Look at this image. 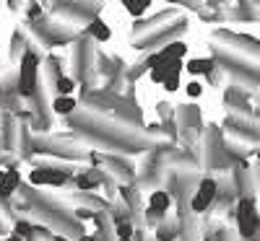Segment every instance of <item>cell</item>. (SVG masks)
Masks as SVG:
<instances>
[{
  "mask_svg": "<svg viewBox=\"0 0 260 241\" xmlns=\"http://www.w3.org/2000/svg\"><path fill=\"white\" fill-rule=\"evenodd\" d=\"M39 55L26 50L18 60V78H16V94L21 99H31L39 89Z\"/></svg>",
  "mask_w": 260,
  "mask_h": 241,
  "instance_id": "6da1fadb",
  "label": "cell"
},
{
  "mask_svg": "<svg viewBox=\"0 0 260 241\" xmlns=\"http://www.w3.org/2000/svg\"><path fill=\"white\" fill-rule=\"evenodd\" d=\"M237 233L242 238H252L260 233V215L250 197H242L240 205H237Z\"/></svg>",
  "mask_w": 260,
  "mask_h": 241,
  "instance_id": "7a4b0ae2",
  "label": "cell"
},
{
  "mask_svg": "<svg viewBox=\"0 0 260 241\" xmlns=\"http://www.w3.org/2000/svg\"><path fill=\"white\" fill-rule=\"evenodd\" d=\"M216 200H219V182L211 179V177H206V179H201L198 189H195V194H192L190 210H192V213H206V210L213 208Z\"/></svg>",
  "mask_w": 260,
  "mask_h": 241,
  "instance_id": "3957f363",
  "label": "cell"
},
{
  "mask_svg": "<svg viewBox=\"0 0 260 241\" xmlns=\"http://www.w3.org/2000/svg\"><path fill=\"white\" fill-rule=\"evenodd\" d=\"M71 177V171H55V169H34L29 174V182L34 187H42V184H47V187H62L65 182H68Z\"/></svg>",
  "mask_w": 260,
  "mask_h": 241,
  "instance_id": "277c9868",
  "label": "cell"
},
{
  "mask_svg": "<svg viewBox=\"0 0 260 241\" xmlns=\"http://www.w3.org/2000/svg\"><path fill=\"white\" fill-rule=\"evenodd\" d=\"M18 187H21V174L16 169L0 171V200H11Z\"/></svg>",
  "mask_w": 260,
  "mask_h": 241,
  "instance_id": "5b68a950",
  "label": "cell"
},
{
  "mask_svg": "<svg viewBox=\"0 0 260 241\" xmlns=\"http://www.w3.org/2000/svg\"><path fill=\"white\" fill-rule=\"evenodd\" d=\"M172 208V194L167 189H154L148 194V215H164Z\"/></svg>",
  "mask_w": 260,
  "mask_h": 241,
  "instance_id": "8992f818",
  "label": "cell"
},
{
  "mask_svg": "<svg viewBox=\"0 0 260 241\" xmlns=\"http://www.w3.org/2000/svg\"><path fill=\"white\" fill-rule=\"evenodd\" d=\"M86 31H89V36H91L94 42H99V45H104V42H110V36H112L110 26H107L99 16H94V18L89 21V26H86Z\"/></svg>",
  "mask_w": 260,
  "mask_h": 241,
  "instance_id": "52a82bcc",
  "label": "cell"
},
{
  "mask_svg": "<svg viewBox=\"0 0 260 241\" xmlns=\"http://www.w3.org/2000/svg\"><path fill=\"white\" fill-rule=\"evenodd\" d=\"M159 52H161V57H164V60H175V57H180V60H182V57L187 55V45H185L182 39H172V42H167V45H164Z\"/></svg>",
  "mask_w": 260,
  "mask_h": 241,
  "instance_id": "ba28073f",
  "label": "cell"
},
{
  "mask_svg": "<svg viewBox=\"0 0 260 241\" xmlns=\"http://www.w3.org/2000/svg\"><path fill=\"white\" fill-rule=\"evenodd\" d=\"M211 70H216V62L211 57H203V60H187V73L192 75H208Z\"/></svg>",
  "mask_w": 260,
  "mask_h": 241,
  "instance_id": "9c48e42d",
  "label": "cell"
},
{
  "mask_svg": "<svg viewBox=\"0 0 260 241\" xmlns=\"http://www.w3.org/2000/svg\"><path fill=\"white\" fill-rule=\"evenodd\" d=\"M73 109H76V99H73V96H57V99L52 101V112L60 114V117L73 114Z\"/></svg>",
  "mask_w": 260,
  "mask_h": 241,
  "instance_id": "30bf717a",
  "label": "cell"
},
{
  "mask_svg": "<svg viewBox=\"0 0 260 241\" xmlns=\"http://www.w3.org/2000/svg\"><path fill=\"white\" fill-rule=\"evenodd\" d=\"M73 89H76V81L73 78H68V75H57L55 78V94L57 96H71Z\"/></svg>",
  "mask_w": 260,
  "mask_h": 241,
  "instance_id": "8fae6325",
  "label": "cell"
},
{
  "mask_svg": "<svg viewBox=\"0 0 260 241\" xmlns=\"http://www.w3.org/2000/svg\"><path fill=\"white\" fill-rule=\"evenodd\" d=\"M120 3L125 6V11L133 16V18H141L148 11V3H143V0H120Z\"/></svg>",
  "mask_w": 260,
  "mask_h": 241,
  "instance_id": "7c38bea8",
  "label": "cell"
},
{
  "mask_svg": "<svg viewBox=\"0 0 260 241\" xmlns=\"http://www.w3.org/2000/svg\"><path fill=\"white\" fill-rule=\"evenodd\" d=\"M24 52H26V39H24V34H21V31H13V50H11L13 62H18Z\"/></svg>",
  "mask_w": 260,
  "mask_h": 241,
  "instance_id": "4fadbf2b",
  "label": "cell"
},
{
  "mask_svg": "<svg viewBox=\"0 0 260 241\" xmlns=\"http://www.w3.org/2000/svg\"><path fill=\"white\" fill-rule=\"evenodd\" d=\"M91 171H94V169H89V171H81L78 177H76V184H78L81 189H91V187H96L99 177H94Z\"/></svg>",
  "mask_w": 260,
  "mask_h": 241,
  "instance_id": "5bb4252c",
  "label": "cell"
},
{
  "mask_svg": "<svg viewBox=\"0 0 260 241\" xmlns=\"http://www.w3.org/2000/svg\"><path fill=\"white\" fill-rule=\"evenodd\" d=\"M156 238L159 241H175L177 238V226L175 223H161L156 228Z\"/></svg>",
  "mask_w": 260,
  "mask_h": 241,
  "instance_id": "9a60e30c",
  "label": "cell"
},
{
  "mask_svg": "<svg viewBox=\"0 0 260 241\" xmlns=\"http://www.w3.org/2000/svg\"><path fill=\"white\" fill-rule=\"evenodd\" d=\"M133 233H136L133 223H130L127 218H125V221H122V218H120V221H117V226H115V236H117V238H130V236H133Z\"/></svg>",
  "mask_w": 260,
  "mask_h": 241,
  "instance_id": "2e32d148",
  "label": "cell"
},
{
  "mask_svg": "<svg viewBox=\"0 0 260 241\" xmlns=\"http://www.w3.org/2000/svg\"><path fill=\"white\" fill-rule=\"evenodd\" d=\"M148 78H151V83H164V78H167V62L156 65V68H151L148 70Z\"/></svg>",
  "mask_w": 260,
  "mask_h": 241,
  "instance_id": "e0dca14e",
  "label": "cell"
},
{
  "mask_svg": "<svg viewBox=\"0 0 260 241\" xmlns=\"http://www.w3.org/2000/svg\"><path fill=\"white\" fill-rule=\"evenodd\" d=\"M164 89L169 91V94H175V91H180V75L177 73H167V78H164Z\"/></svg>",
  "mask_w": 260,
  "mask_h": 241,
  "instance_id": "ac0fdd59",
  "label": "cell"
},
{
  "mask_svg": "<svg viewBox=\"0 0 260 241\" xmlns=\"http://www.w3.org/2000/svg\"><path fill=\"white\" fill-rule=\"evenodd\" d=\"M31 231H34V228H31V226H29L26 221H18V223L13 226V236H18V238H24V241H26V238L31 236Z\"/></svg>",
  "mask_w": 260,
  "mask_h": 241,
  "instance_id": "d6986e66",
  "label": "cell"
},
{
  "mask_svg": "<svg viewBox=\"0 0 260 241\" xmlns=\"http://www.w3.org/2000/svg\"><path fill=\"white\" fill-rule=\"evenodd\" d=\"M161 62H167V60L161 57V52H154V55H148V57H146L143 68H146V70H151V68H156V65H161Z\"/></svg>",
  "mask_w": 260,
  "mask_h": 241,
  "instance_id": "ffe728a7",
  "label": "cell"
},
{
  "mask_svg": "<svg viewBox=\"0 0 260 241\" xmlns=\"http://www.w3.org/2000/svg\"><path fill=\"white\" fill-rule=\"evenodd\" d=\"M185 91H187V96H190V99H198V96L203 94V86H201L198 81H190V83L185 86Z\"/></svg>",
  "mask_w": 260,
  "mask_h": 241,
  "instance_id": "44dd1931",
  "label": "cell"
},
{
  "mask_svg": "<svg viewBox=\"0 0 260 241\" xmlns=\"http://www.w3.org/2000/svg\"><path fill=\"white\" fill-rule=\"evenodd\" d=\"M24 3H26V0H8V8L13 13H18V11H24Z\"/></svg>",
  "mask_w": 260,
  "mask_h": 241,
  "instance_id": "7402d4cb",
  "label": "cell"
},
{
  "mask_svg": "<svg viewBox=\"0 0 260 241\" xmlns=\"http://www.w3.org/2000/svg\"><path fill=\"white\" fill-rule=\"evenodd\" d=\"M167 3H190V8H198V0H167Z\"/></svg>",
  "mask_w": 260,
  "mask_h": 241,
  "instance_id": "603a6c76",
  "label": "cell"
},
{
  "mask_svg": "<svg viewBox=\"0 0 260 241\" xmlns=\"http://www.w3.org/2000/svg\"><path fill=\"white\" fill-rule=\"evenodd\" d=\"M76 218H83V221H89V218H91V210H76Z\"/></svg>",
  "mask_w": 260,
  "mask_h": 241,
  "instance_id": "cb8c5ba5",
  "label": "cell"
},
{
  "mask_svg": "<svg viewBox=\"0 0 260 241\" xmlns=\"http://www.w3.org/2000/svg\"><path fill=\"white\" fill-rule=\"evenodd\" d=\"M3 241H24V238H18V236H13V233H11V236H6Z\"/></svg>",
  "mask_w": 260,
  "mask_h": 241,
  "instance_id": "d4e9b609",
  "label": "cell"
},
{
  "mask_svg": "<svg viewBox=\"0 0 260 241\" xmlns=\"http://www.w3.org/2000/svg\"><path fill=\"white\" fill-rule=\"evenodd\" d=\"M55 241H68V238H62V236H55Z\"/></svg>",
  "mask_w": 260,
  "mask_h": 241,
  "instance_id": "484cf974",
  "label": "cell"
},
{
  "mask_svg": "<svg viewBox=\"0 0 260 241\" xmlns=\"http://www.w3.org/2000/svg\"><path fill=\"white\" fill-rule=\"evenodd\" d=\"M117 241H133V236H130V238H117Z\"/></svg>",
  "mask_w": 260,
  "mask_h": 241,
  "instance_id": "4316f807",
  "label": "cell"
},
{
  "mask_svg": "<svg viewBox=\"0 0 260 241\" xmlns=\"http://www.w3.org/2000/svg\"><path fill=\"white\" fill-rule=\"evenodd\" d=\"M245 241H257V236H252V238H245Z\"/></svg>",
  "mask_w": 260,
  "mask_h": 241,
  "instance_id": "83f0119b",
  "label": "cell"
},
{
  "mask_svg": "<svg viewBox=\"0 0 260 241\" xmlns=\"http://www.w3.org/2000/svg\"><path fill=\"white\" fill-rule=\"evenodd\" d=\"M143 3H148V6H151V0H143Z\"/></svg>",
  "mask_w": 260,
  "mask_h": 241,
  "instance_id": "f1b7e54d",
  "label": "cell"
},
{
  "mask_svg": "<svg viewBox=\"0 0 260 241\" xmlns=\"http://www.w3.org/2000/svg\"><path fill=\"white\" fill-rule=\"evenodd\" d=\"M257 50H260V39H257Z\"/></svg>",
  "mask_w": 260,
  "mask_h": 241,
  "instance_id": "f546056e",
  "label": "cell"
}]
</instances>
